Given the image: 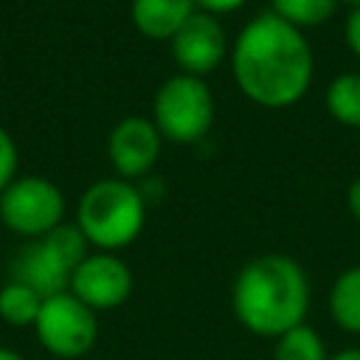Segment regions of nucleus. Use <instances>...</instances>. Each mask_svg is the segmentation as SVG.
Segmentation results:
<instances>
[{"label":"nucleus","instance_id":"obj_1","mask_svg":"<svg viewBox=\"0 0 360 360\" xmlns=\"http://www.w3.org/2000/svg\"><path fill=\"white\" fill-rule=\"evenodd\" d=\"M228 62L239 93L264 110L298 104L315 76V56L307 34L273 11H262L239 28Z\"/></svg>","mask_w":360,"mask_h":360},{"label":"nucleus","instance_id":"obj_2","mask_svg":"<svg viewBox=\"0 0 360 360\" xmlns=\"http://www.w3.org/2000/svg\"><path fill=\"white\" fill-rule=\"evenodd\" d=\"M231 307L236 321L259 335L278 338L304 323L309 309V278L298 259L287 253H262L242 264L233 278Z\"/></svg>","mask_w":360,"mask_h":360},{"label":"nucleus","instance_id":"obj_3","mask_svg":"<svg viewBox=\"0 0 360 360\" xmlns=\"http://www.w3.org/2000/svg\"><path fill=\"white\" fill-rule=\"evenodd\" d=\"M76 225L96 250L129 248L146 225V200L132 180L104 177L87 186L76 205Z\"/></svg>","mask_w":360,"mask_h":360},{"label":"nucleus","instance_id":"obj_4","mask_svg":"<svg viewBox=\"0 0 360 360\" xmlns=\"http://www.w3.org/2000/svg\"><path fill=\"white\" fill-rule=\"evenodd\" d=\"M90 242L76 222H62L51 233L31 239L14 259V281L34 287L42 298L65 292L73 270L90 253Z\"/></svg>","mask_w":360,"mask_h":360},{"label":"nucleus","instance_id":"obj_5","mask_svg":"<svg viewBox=\"0 0 360 360\" xmlns=\"http://www.w3.org/2000/svg\"><path fill=\"white\" fill-rule=\"evenodd\" d=\"M217 104L205 79L174 73L169 76L152 98V121L163 141L172 143H197L214 127Z\"/></svg>","mask_w":360,"mask_h":360},{"label":"nucleus","instance_id":"obj_6","mask_svg":"<svg viewBox=\"0 0 360 360\" xmlns=\"http://www.w3.org/2000/svg\"><path fill=\"white\" fill-rule=\"evenodd\" d=\"M65 222V194L48 177H14L0 191V225L11 233L39 239Z\"/></svg>","mask_w":360,"mask_h":360},{"label":"nucleus","instance_id":"obj_7","mask_svg":"<svg viewBox=\"0 0 360 360\" xmlns=\"http://www.w3.org/2000/svg\"><path fill=\"white\" fill-rule=\"evenodd\" d=\"M34 332L48 354L59 360H76L96 346L98 318L87 304H82L70 290H65L42 298Z\"/></svg>","mask_w":360,"mask_h":360},{"label":"nucleus","instance_id":"obj_8","mask_svg":"<svg viewBox=\"0 0 360 360\" xmlns=\"http://www.w3.org/2000/svg\"><path fill=\"white\" fill-rule=\"evenodd\" d=\"M132 287H135V278L129 264L107 250L87 253L73 270L68 284V290L93 312H107L121 307L132 295Z\"/></svg>","mask_w":360,"mask_h":360},{"label":"nucleus","instance_id":"obj_9","mask_svg":"<svg viewBox=\"0 0 360 360\" xmlns=\"http://www.w3.org/2000/svg\"><path fill=\"white\" fill-rule=\"evenodd\" d=\"M169 51L180 73L205 79L228 59L231 45L219 17L208 11H194L191 20L169 39Z\"/></svg>","mask_w":360,"mask_h":360},{"label":"nucleus","instance_id":"obj_10","mask_svg":"<svg viewBox=\"0 0 360 360\" xmlns=\"http://www.w3.org/2000/svg\"><path fill=\"white\" fill-rule=\"evenodd\" d=\"M163 135L158 132L155 121L146 115H127L121 118L107 138V158L118 177L138 180L149 174L160 158Z\"/></svg>","mask_w":360,"mask_h":360},{"label":"nucleus","instance_id":"obj_11","mask_svg":"<svg viewBox=\"0 0 360 360\" xmlns=\"http://www.w3.org/2000/svg\"><path fill=\"white\" fill-rule=\"evenodd\" d=\"M194 11H200L194 0H132L129 6L135 31L158 42H169Z\"/></svg>","mask_w":360,"mask_h":360},{"label":"nucleus","instance_id":"obj_12","mask_svg":"<svg viewBox=\"0 0 360 360\" xmlns=\"http://www.w3.org/2000/svg\"><path fill=\"white\" fill-rule=\"evenodd\" d=\"M329 315L332 321L349 332L360 335V264L346 267L329 287Z\"/></svg>","mask_w":360,"mask_h":360},{"label":"nucleus","instance_id":"obj_13","mask_svg":"<svg viewBox=\"0 0 360 360\" xmlns=\"http://www.w3.org/2000/svg\"><path fill=\"white\" fill-rule=\"evenodd\" d=\"M323 107L338 124L360 129V70L338 73L323 90Z\"/></svg>","mask_w":360,"mask_h":360},{"label":"nucleus","instance_id":"obj_14","mask_svg":"<svg viewBox=\"0 0 360 360\" xmlns=\"http://www.w3.org/2000/svg\"><path fill=\"white\" fill-rule=\"evenodd\" d=\"M338 0H270V11L298 31L318 28L338 14Z\"/></svg>","mask_w":360,"mask_h":360},{"label":"nucleus","instance_id":"obj_15","mask_svg":"<svg viewBox=\"0 0 360 360\" xmlns=\"http://www.w3.org/2000/svg\"><path fill=\"white\" fill-rule=\"evenodd\" d=\"M39 307H42V295L22 281L11 278L0 290V318L11 326H34Z\"/></svg>","mask_w":360,"mask_h":360},{"label":"nucleus","instance_id":"obj_16","mask_svg":"<svg viewBox=\"0 0 360 360\" xmlns=\"http://www.w3.org/2000/svg\"><path fill=\"white\" fill-rule=\"evenodd\" d=\"M329 357L332 354L326 352L323 338L307 323H298L290 332L278 335L273 346V360H329Z\"/></svg>","mask_w":360,"mask_h":360},{"label":"nucleus","instance_id":"obj_17","mask_svg":"<svg viewBox=\"0 0 360 360\" xmlns=\"http://www.w3.org/2000/svg\"><path fill=\"white\" fill-rule=\"evenodd\" d=\"M17 177V143L0 127V191Z\"/></svg>","mask_w":360,"mask_h":360},{"label":"nucleus","instance_id":"obj_18","mask_svg":"<svg viewBox=\"0 0 360 360\" xmlns=\"http://www.w3.org/2000/svg\"><path fill=\"white\" fill-rule=\"evenodd\" d=\"M343 39L349 45V51L360 59V8H352L346 14V22H343Z\"/></svg>","mask_w":360,"mask_h":360},{"label":"nucleus","instance_id":"obj_19","mask_svg":"<svg viewBox=\"0 0 360 360\" xmlns=\"http://www.w3.org/2000/svg\"><path fill=\"white\" fill-rule=\"evenodd\" d=\"M194 3H197L200 11H208V14H214V17H225V14L239 11L248 0H194Z\"/></svg>","mask_w":360,"mask_h":360},{"label":"nucleus","instance_id":"obj_20","mask_svg":"<svg viewBox=\"0 0 360 360\" xmlns=\"http://www.w3.org/2000/svg\"><path fill=\"white\" fill-rule=\"evenodd\" d=\"M346 208H349L352 219L360 222V177H354L346 188Z\"/></svg>","mask_w":360,"mask_h":360},{"label":"nucleus","instance_id":"obj_21","mask_svg":"<svg viewBox=\"0 0 360 360\" xmlns=\"http://www.w3.org/2000/svg\"><path fill=\"white\" fill-rule=\"evenodd\" d=\"M329 360H360V349H357V346H349V349H343V352L332 354Z\"/></svg>","mask_w":360,"mask_h":360},{"label":"nucleus","instance_id":"obj_22","mask_svg":"<svg viewBox=\"0 0 360 360\" xmlns=\"http://www.w3.org/2000/svg\"><path fill=\"white\" fill-rule=\"evenodd\" d=\"M0 360H25L20 352H14V349H8V346H0Z\"/></svg>","mask_w":360,"mask_h":360},{"label":"nucleus","instance_id":"obj_23","mask_svg":"<svg viewBox=\"0 0 360 360\" xmlns=\"http://www.w3.org/2000/svg\"><path fill=\"white\" fill-rule=\"evenodd\" d=\"M338 3H343V6H349V11H352V8H360V0H338Z\"/></svg>","mask_w":360,"mask_h":360}]
</instances>
